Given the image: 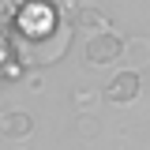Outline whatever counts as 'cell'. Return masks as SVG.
I'll list each match as a JSON object with an SVG mask.
<instances>
[{"mask_svg":"<svg viewBox=\"0 0 150 150\" xmlns=\"http://www.w3.org/2000/svg\"><path fill=\"white\" fill-rule=\"evenodd\" d=\"M60 23L64 19H60V8H56L53 0H23L15 23L4 26V34H15L19 41H41V38L53 34Z\"/></svg>","mask_w":150,"mask_h":150,"instance_id":"cell-1","label":"cell"},{"mask_svg":"<svg viewBox=\"0 0 150 150\" xmlns=\"http://www.w3.org/2000/svg\"><path fill=\"white\" fill-rule=\"evenodd\" d=\"M139 90H143L139 71L124 68V71H116V75L109 79V86L101 90V98H105L109 105H128V101H135V98H139Z\"/></svg>","mask_w":150,"mask_h":150,"instance_id":"cell-4","label":"cell"},{"mask_svg":"<svg viewBox=\"0 0 150 150\" xmlns=\"http://www.w3.org/2000/svg\"><path fill=\"white\" fill-rule=\"evenodd\" d=\"M83 56H86L90 68H109V64H116V60L124 56V38H116V34H98V38L86 41Z\"/></svg>","mask_w":150,"mask_h":150,"instance_id":"cell-3","label":"cell"},{"mask_svg":"<svg viewBox=\"0 0 150 150\" xmlns=\"http://www.w3.org/2000/svg\"><path fill=\"white\" fill-rule=\"evenodd\" d=\"M75 23V30H94L90 38H98V34H112V19L101 11V8H79V15L71 19Z\"/></svg>","mask_w":150,"mask_h":150,"instance_id":"cell-5","label":"cell"},{"mask_svg":"<svg viewBox=\"0 0 150 150\" xmlns=\"http://www.w3.org/2000/svg\"><path fill=\"white\" fill-rule=\"evenodd\" d=\"M98 131H101V120H98L94 112H83V116H79V135H83V139H94Z\"/></svg>","mask_w":150,"mask_h":150,"instance_id":"cell-8","label":"cell"},{"mask_svg":"<svg viewBox=\"0 0 150 150\" xmlns=\"http://www.w3.org/2000/svg\"><path fill=\"white\" fill-rule=\"evenodd\" d=\"M124 60L131 64V71L150 64V38H124Z\"/></svg>","mask_w":150,"mask_h":150,"instance_id":"cell-7","label":"cell"},{"mask_svg":"<svg viewBox=\"0 0 150 150\" xmlns=\"http://www.w3.org/2000/svg\"><path fill=\"white\" fill-rule=\"evenodd\" d=\"M71 41H75V23H68V19H64L49 38H41V41H19L15 38L19 60H23L26 68H49V64H56V60H64L68 49H71Z\"/></svg>","mask_w":150,"mask_h":150,"instance_id":"cell-2","label":"cell"},{"mask_svg":"<svg viewBox=\"0 0 150 150\" xmlns=\"http://www.w3.org/2000/svg\"><path fill=\"white\" fill-rule=\"evenodd\" d=\"M30 131H34V116H30V112L11 109V112L0 116V135H4V139H26Z\"/></svg>","mask_w":150,"mask_h":150,"instance_id":"cell-6","label":"cell"},{"mask_svg":"<svg viewBox=\"0 0 150 150\" xmlns=\"http://www.w3.org/2000/svg\"><path fill=\"white\" fill-rule=\"evenodd\" d=\"M71 101H75V109H79V116H83V112H94L98 94H94V90H75V94H71Z\"/></svg>","mask_w":150,"mask_h":150,"instance_id":"cell-9","label":"cell"}]
</instances>
